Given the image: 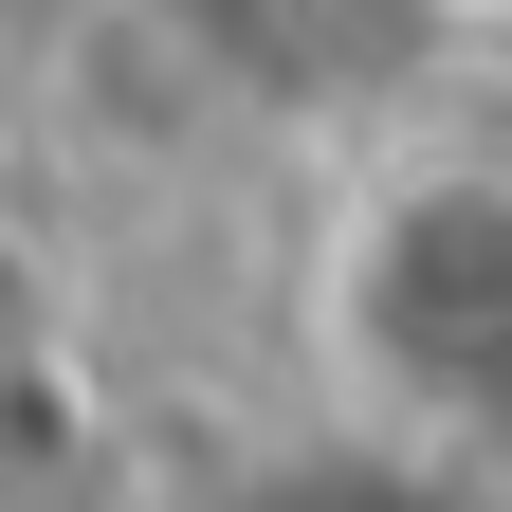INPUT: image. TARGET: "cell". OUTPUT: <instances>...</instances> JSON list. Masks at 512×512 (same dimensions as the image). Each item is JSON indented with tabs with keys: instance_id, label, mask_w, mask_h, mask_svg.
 <instances>
[{
	"instance_id": "cell-1",
	"label": "cell",
	"mask_w": 512,
	"mask_h": 512,
	"mask_svg": "<svg viewBox=\"0 0 512 512\" xmlns=\"http://www.w3.org/2000/svg\"><path fill=\"white\" fill-rule=\"evenodd\" d=\"M311 366H330V421L512 476V147H421L330 202Z\"/></svg>"
},
{
	"instance_id": "cell-2",
	"label": "cell",
	"mask_w": 512,
	"mask_h": 512,
	"mask_svg": "<svg viewBox=\"0 0 512 512\" xmlns=\"http://www.w3.org/2000/svg\"><path fill=\"white\" fill-rule=\"evenodd\" d=\"M165 512H512V476L421 458V439H366V421H311V439H256V458L183 476Z\"/></svg>"
}]
</instances>
